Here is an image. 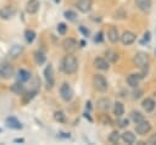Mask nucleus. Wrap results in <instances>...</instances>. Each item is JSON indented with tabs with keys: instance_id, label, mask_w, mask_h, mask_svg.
<instances>
[{
	"instance_id": "26",
	"label": "nucleus",
	"mask_w": 156,
	"mask_h": 145,
	"mask_svg": "<svg viewBox=\"0 0 156 145\" xmlns=\"http://www.w3.org/2000/svg\"><path fill=\"white\" fill-rule=\"evenodd\" d=\"M35 38H37V33L33 29H26L24 30V39H26L27 43L32 44L35 40Z\"/></svg>"
},
{
	"instance_id": "33",
	"label": "nucleus",
	"mask_w": 156,
	"mask_h": 145,
	"mask_svg": "<svg viewBox=\"0 0 156 145\" xmlns=\"http://www.w3.org/2000/svg\"><path fill=\"white\" fill-rule=\"evenodd\" d=\"M100 122L105 126H112V119L106 115V113H102L101 117H100Z\"/></svg>"
},
{
	"instance_id": "14",
	"label": "nucleus",
	"mask_w": 156,
	"mask_h": 145,
	"mask_svg": "<svg viewBox=\"0 0 156 145\" xmlns=\"http://www.w3.org/2000/svg\"><path fill=\"white\" fill-rule=\"evenodd\" d=\"M135 6L141 11V12H149L152 6V0H134Z\"/></svg>"
},
{
	"instance_id": "1",
	"label": "nucleus",
	"mask_w": 156,
	"mask_h": 145,
	"mask_svg": "<svg viewBox=\"0 0 156 145\" xmlns=\"http://www.w3.org/2000/svg\"><path fill=\"white\" fill-rule=\"evenodd\" d=\"M61 69L63 71V73L66 74H74L78 69V61L76 58V56H73V54H66V56H63L62 61H61Z\"/></svg>"
},
{
	"instance_id": "5",
	"label": "nucleus",
	"mask_w": 156,
	"mask_h": 145,
	"mask_svg": "<svg viewBox=\"0 0 156 145\" xmlns=\"http://www.w3.org/2000/svg\"><path fill=\"white\" fill-rule=\"evenodd\" d=\"M60 96L66 102H68V101L72 100V97H73V90H72V88H71V85L68 83L65 82V83L61 84V87H60Z\"/></svg>"
},
{
	"instance_id": "38",
	"label": "nucleus",
	"mask_w": 156,
	"mask_h": 145,
	"mask_svg": "<svg viewBox=\"0 0 156 145\" xmlns=\"http://www.w3.org/2000/svg\"><path fill=\"white\" fill-rule=\"evenodd\" d=\"M146 144H149V145H156V133H155V134H151V135L149 136Z\"/></svg>"
},
{
	"instance_id": "41",
	"label": "nucleus",
	"mask_w": 156,
	"mask_h": 145,
	"mask_svg": "<svg viewBox=\"0 0 156 145\" xmlns=\"http://www.w3.org/2000/svg\"><path fill=\"white\" fill-rule=\"evenodd\" d=\"M85 107H87V110H91V102L90 101H87L85 102Z\"/></svg>"
},
{
	"instance_id": "9",
	"label": "nucleus",
	"mask_w": 156,
	"mask_h": 145,
	"mask_svg": "<svg viewBox=\"0 0 156 145\" xmlns=\"http://www.w3.org/2000/svg\"><path fill=\"white\" fill-rule=\"evenodd\" d=\"M13 76V67L9 62L0 63V77L4 79H9Z\"/></svg>"
},
{
	"instance_id": "27",
	"label": "nucleus",
	"mask_w": 156,
	"mask_h": 145,
	"mask_svg": "<svg viewBox=\"0 0 156 145\" xmlns=\"http://www.w3.org/2000/svg\"><path fill=\"white\" fill-rule=\"evenodd\" d=\"M37 95V90H29V91H24L22 95V101L23 104H28L32 101V99Z\"/></svg>"
},
{
	"instance_id": "42",
	"label": "nucleus",
	"mask_w": 156,
	"mask_h": 145,
	"mask_svg": "<svg viewBox=\"0 0 156 145\" xmlns=\"http://www.w3.org/2000/svg\"><path fill=\"white\" fill-rule=\"evenodd\" d=\"M60 134H61V136H62V138H69V136H71V135H69V133H63V132H61Z\"/></svg>"
},
{
	"instance_id": "29",
	"label": "nucleus",
	"mask_w": 156,
	"mask_h": 145,
	"mask_svg": "<svg viewBox=\"0 0 156 145\" xmlns=\"http://www.w3.org/2000/svg\"><path fill=\"white\" fill-rule=\"evenodd\" d=\"M34 60H35V62L40 66V65H43V63L46 61V56H45V54H44L43 51L38 50V51L34 52Z\"/></svg>"
},
{
	"instance_id": "2",
	"label": "nucleus",
	"mask_w": 156,
	"mask_h": 145,
	"mask_svg": "<svg viewBox=\"0 0 156 145\" xmlns=\"http://www.w3.org/2000/svg\"><path fill=\"white\" fill-rule=\"evenodd\" d=\"M149 61H150V57L146 52L144 51H138L134 57H133V63L138 67V68H141V69H146L147 66H149Z\"/></svg>"
},
{
	"instance_id": "35",
	"label": "nucleus",
	"mask_w": 156,
	"mask_h": 145,
	"mask_svg": "<svg viewBox=\"0 0 156 145\" xmlns=\"http://www.w3.org/2000/svg\"><path fill=\"white\" fill-rule=\"evenodd\" d=\"M150 39H151V33L147 30V32H145V33H144L143 39L140 40V43H141V44H146V43H149V41H150Z\"/></svg>"
},
{
	"instance_id": "22",
	"label": "nucleus",
	"mask_w": 156,
	"mask_h": 145,
	"mask_svg": "<svg viewBox=\"0 0 156 145\" xmlns=\"http://www.w3.org/2000/svg\"><path fill=\"white\" fill-rule=\"evenodd\" d=\"M121 139H122L126 144L132 145V144L135 143V134H134L133 132H124V133L121 134Z\"/></svg>"
},
{
	"instance_id": "17",
	"label": "nucleus",
	"mask_w": 156,
	"mask_h": 145,
	"mask_svg": "<svg viewBox=\"0 0 156 145\" xmlns=\"http://www.w3.org/2000/svg\"><path fill=\"white\" fill-rule=\"evenodd\" d=\"M96 107H98V110H100L102 112H107L111 108V100L108 97H101L98 100Z\"/></svg>"
},
{
	"instance_id": "36",
	"label": "nucleus",
	"mask_w": 156,
	"mask_h": 145,
	"mask_svg": "<svg viewBox=\"0 0 156 145\" xmlns=\"http://www.w3.org/2000/svg\"><path fill=\"white\" fill-rule=\"evenodd\" d=\"M94 41L95 43H102L104 41V33L100 30L99 33L95 34V38H94Z\"/></svg>"
},
{
	"instance_id": "8",
	"label": "nucleus",
	"mask_w": 156,
	"mask_h": 145,
	"mask_svg": "<svg viewBox=\"0 0 156 145\" xmlns=\"http://www.w3.org/2000/svg\"><path fill=\"white\" fill-rule=\"evenodd\" d=\"M44 78H45L48 88H52L54 84H55V77H54V68H52V66L50 63L44 69Z\"/></svg>"
},
{
	"instance_id": "40",
	"label": "nucleus",
	"mask_w": 156,
	"mask_h": 145,
	"mask_svg": "<svg viewBox=\"0 0 156 145\" xmlns=\"http://www.w3.org/2000/svg\"><path fill=\"white\" fill-rule=\"evenodd\" d=\"M141 94H143V91H141V90H138V91H134V99H139V97L141 96Z\"/></svg>"
},
{
	"instance_id": "23",
	"label": "nucleus",
	"mask_w": 156,
	"mask_h": 145,
	"mask_svg": "<svg viewBox=\"0 0 156 145\" xmlns=\"http://www.w3.org/2000/svg\"><path fill=\"white\" fill-rule=\"evenodd\" d=\"M10 89H11L12 93H15V94H17V95H22V94L24 93V85H23L22 82H18V80H17L16 83H13Z\"/></svg>"
},
{
	"instance_id": "20",
	"label": "nucleus",
	"mask_w": 156,
	"mask_h": 145,
	"mask_svg": "<svg viewBox=\"0 0 156 145\" xmlns=\"http://www.w3.org/2000/svg\"><path fill=\"white\" fill-rule=\"evenodd\" d=\"M6 126L9 127V128H12V129H22L23 128V126H22V123L16 118V117H7L6 118Z\"/></svg>"
},
{
	"instance_id": "28",
	"label": "nucleus",
	"mask_w": 156,
	"mask_h": 145,
	"mask_svg": "<svg viewBox=\"0 0 156 145\" xmlns=\"http://www.w3.org/2000/svg\"><path fill=\"white\" fill-rule=\"evenodd\" d=\"M105 56H106V60L108 62H112V63H115L118 60V54L116 51H113V50H106Z\"/></svg>"
},
{
	"instance_id": "32",
	"label": "nucleus",
	"mask_w": 156,
	"mask_h": 145,
	"mask_svg": "<svg viewBox=\"0 0 156 145\" xmlns=\"http://www.w3.org/2000/svg\"><path fill=\"white\" fill-rule=\"evenodd\" d=\"M63 16H65V18H67L68 21H74L76 17H77V13H76L74 11H72V10H66V11L63 12Z\"/></svg>"
},
{
	"instance_id": "12",
	"label": "nucleus",
	"mask_w": 156,
	"mask_h": 145,
	"mask_svg": "<svg viewBox=\"0 0 156 145\" xmlns=\"http://www.w3.org/2000/svg\"><path fill=\"white\" fill-rule=\"evenodd\" d=\"M94 67L100 71H107L110 68V62L106 60V57H95L94 58Z\"/></svg>"
},
{
	"instance_id": "6",
	"label": "nucleus",
	"mask_w": 156,
	"mask_h": 145,
	"mask_svg": "<svg viewBox=\"0 0 156 145\" xmlns=\"http://www.w3.org/2000/svg\"><path fill=\"white\" fill-rule=\"evenodd\" d=\"M151 128H152L151 127V123L149 121L144 119V121H141V122H139V123L135 124V133L138 135L144 136V135H146V134H149L151 132Z\"/></svg>"
},
{
	"instance_id": "31",
	"label": "nucleus",
	"mask_w": 156,
	"mask_h": 145,
	"mask_svg": "<svg viewBox=\"0 0 156 145\" xmlns=\"http://www.w3.org/2000/svg\"><path fill=\"white\" fill-rule=\"evenodd\" d=\"M119 139H121V134H119L117 130L111 132L110 135H108V141H110L111 144H118Z\"/></svg>"
},
{
	"instance_id": "7",
	"label": "nucleus",
	"mask_w": 156,
	"mask_h": 145,
	"mask_svg": "<svg viewBox=\"0 0 156 145\" xmlns=\"http://www.w3.org/2000/svg\"><path fill=\"white\" fill-rule=\"evenodd\" d=\"M119 40L123 45H132L135 40H136V34L133 33L132 30H124L122 33V35H119Z\"/></svg>"
},
{
	"instance_id": "19",
	"label": "nucleus",
	"mask_w": 156,
	"mask_h": 145,
	"mask_svg": "<svg viewBox=\"0 0 156 145\" xmlns=\"http://www.w3.org/2000/svg\"><path fill=\"white\" fill-rule=\"evenodd\" d=\"M22 52H23V46L20 44H15L9 50V56H10V58H17Z\"/></svg>"
},
{
	"instance_id": "11",
	"label": "nucleus",
	"mask_w": 156,
	"mask_h": 145,
	"mask_svg": "<svg viewBox=\"0 0 156 145\" xmlns=\"http://www.w3.org/2000/svg\"><path fill=\"white\" fill-rule=\"evenodd\" d=\"M144 78V76L141 74V73H132V74H129L128 77H127V84L129 85V87H132V88H138V85H139V83H140V80Z\"/></svg>"
},
{
	"instance_id": "13",
	"label": "nucleus",
	"mask_w": 156,
	"mask_h": 145,
	"mask_svg": "<svg viewBox=\"0 0 156 145\" xmlns=\"http://www.w3.org/2000/svg\"><path fill=\"white\" fill-rule=\"evenodd\" d=\"M16 9L13 6H4L0 9V18L1 19H10L15 16Z\"/></svg>"
},
{
	"instance_id": "37",
	"label": "nucleus",
	"mask_w": 156,
	"mask_h": 145,
	"mask_svg": "<svg viewBox=\"0 0 156 145\" xmlns=\"http://www.w3.org/2000/svg\"><path fill=\"white\" fill-rule=\"evenodd\" d=\"M117 124H118L119 128H124V127H127L129 124V119L128 118H122V119H119L117 122Z\"/></svg>"
},
{
	"instance_id": "25",
	"label": "nucleus",
	"mask_w": 156,
	"mask_h": 145,
	"mask_svg": "<svg viewBox=\"0 0 156 145\" xmlns=\"http://www.w3.org/2000/svg\"><path fill=\"white\" fill-rule=\"evenodd\" d=\"M130 119L136 124V123L144 121L145 117H144V115H143L140 111H138V110H133V111L130 112Z\"/></svg>"
},
{
	"instance_id": "34",
	"label": "nucleus",
	"mask_w": 156,
	"mask_h": 145,
	"mask_svg": "<svg viewBox=\"0 0 156 145\" xmlns=\"http://www.w3.org/2000/svg\"><path fill=\"white\" fill-rule=\"evenodd\" d=\"M57 32H58V34H61V35H65L66 34V32H67V24L66 23H63V22H61V23H58L57 24Z\"/></svg>"
},
{
	"instance_id": "15",
	"label": "nucleus",
	"mask_w": 156,
	"mask_h": 145,
	"mask_svg": "<svg viewBox=\"0 0 156 145\" xmlns=\"http://www.w3.org/2000/svg\"><path fill=\"white\" fill-rule=\"evenodd\" d=\"M40 7V2L39 0H28L27 4H26V11L29 13V15H34L38 12Z\"/></svg>"
},
{
	"instance_id": "43",
	"label": "nucleus",
	"mask_w": 156,
	"mask_h": 145,
	"mask_svg": "<svg viewBox=\"0 0 156 145\" xmlns=\"http://www.w3.org/2000/svg\"><path fill=\"white\" fill-rule=\"evenodd\" d=\"M13 141H15V143H24V139H23V138H17V139H15Z\"/></svg>"
},
{
	"instance_id": "10",
	"label": "nucleus",
	"mask_w": 156,
	"mask_h": 145,
	"mask_svg": "<svg viewBox=\"0 0 156 145\" xmlns=\"http://www.w3.org/2000/svg\"><path fill=\"white\" fill-rule=\"evenodd\" d=\"M76 7L82 13H88L93 7V0H78L76 2Z\"/></svg>"
},
{
	"instance_id": "44",
	"label": "nucleus",
	"mask_w": 156,
	"mask_h": 145,
	"mask_svg": "<svg viewBox=\"0 0 156 145\" xmlns=\"http://www.w3.org/2000/svg\"><path fill=\"white\" fill-rule=\"evenodd\" d=\"M84 117H85V118H88V119H89L90 122H93V118H91V117L89 116V113H84Z\"/></svg>"
},
{
	"instance_id": "16",
	"label": "nucleus",
	"mask_w": 156,
	"mask_h": 145,
	"mask_svg": "<svg viewBox=\"0 0 156 145\" xmlns=\"http://www.w3.org/2000/svg\"><path fill=\"white\" fill-rule=\"evenodd\" d=\"M107 39L112 44H116L119 40V33H118V29L115 26H110V28L107 30Z\"/></svg>"
},
{
	"instance_id": "3",
	"label": "nucleus",
	"mask_w": 156,
	"mask_h": 145,
	"mask_svg": "<svg viewBox=\"0 0 156 145\" xmlns=\"http://www.w3.org/2000/svg\"><path fill=\"white\" fill-rule=\"evenodd\" d=\"M93 85L100 93H105L107 90V88H108V84H107L106 78L102 74H98V73L93 76Z\"/></svg>"
},
{
	"instance_id": "47",
	"label": "nucleus",
	"mask_w": 156,
	"mask_h": 145,
	"mask_svg": "<svg viewBox=\"0 0 156 145\" xmlns=\"http://www.w3.org/2000/svg\"><path fill=\"white\" fill-rule=\"evenodd\" d=\"M0 132H1V129H0Z\"/></svg>"
},
{
	"instance_id": "30",
	"label": "nucleus",
	"mask_w": 156,
	"mask_h": 145,
	"mask_svg": "<svg viewBox=\"0 0 156 145\" xmlns=\"http://www.w3.org/2000/svg\"><path fill=\"white\" fill-rule=\"evenodd\" d=\"M54 119L56 122H58V123H66L67 117H66L63 111H55L54 112Z\"/></svg>"
},
{
	"instance_id": "24",
	"label": "nucleus",
	"mask_w": 156,
	"mask_h": 145,
	"mask_svg": "<svg viewBox=\"0 0 156 145\" xmlns=\"http://www.w3.org/2000/svg\"><path fill=\"white\" fill-rule=\"evenodd\" d=\"M113 115L116 117H122L124 115V105L119 101L113 104Z\"/></svg>"
},
{
	"instance_id": "46",
	"label": "nucleus",
	"mask_w": 156,
	"mask_h": 145,
	"mask_svg": "<svg viewBox=\"0 0 156 145\" xmlns=\"http://www.w3.org/2000/svg\"><path fill=\"white\" fill-rule=\"evenodd\" d=\"M54 1H55V2H56V4H58V2H60V1H61V0H54Z\"/></svg>"
},
{
	"instance_id": "4",
	"label": "nucleus",
	"mask_w": 156,
	"mask_h": 145,
	"mask_svg": "<svg viewBox=\"0 0 156 145\" xmlns=\"http://www.w3.org/2000/svg\"><path fill=\"white\" fill-rule=\"evenodd\" d=\"M79 44L74 38H66L62 41V48L66 51V54H73L78 49Z\"/></svg>"
},
{
	"instance_id": "39",
	"label": "nucleus",
	"mask_w": 156,
	"mask_h": 145,
	"mask_svg": "<svg viewBox=\"0 0 156 145\" xmlns=\"http://www.w3.org/2000/svg\"><path fill=\"white\" fill-rule=\"evenodd\" d=\"M79 32H80L84 37H89V29L85 28L84 26H80V27H79Z\"/></svg>"
},
{
	"instance_id": "18",
	"label": "nucleus",
	"mask_w": 156,
	"mask_h": 145,
	"mask_svg": "<svg viewBox=\"0 0 156 145\" xmlns=\"http://www.w3.org/2000/svg\"><path fill=\"white\" fill-rule=\"evenodd\" d=\"M141 106L146 112H152L155 110V107H156V101L154 99H151V97H146V99L143 100Z\"/></svg>"
},
{
	"instance_id": "21",
	"label": "nucleus",
	"mask_w": 156,
	"mask_h": 145,
	"mask_svg": "<svg viewBox=\"0 0 156 145\" xmlns=\"http://www.w3.org/2000/svg\"><path fill=\"white\" fill-rule=\"evenodd\" d=\"M29 79H30V72L29 71L23 69V68L18 69V72H17V80L18 82L24 83V82H28Z\"/></svg>"
},
{
	"instance_id": "45",
	"label": "nucleus",
	"mask_w": 156,
	"mask_h": 145,
	"mask_svg": "<svg viewBox=\"0 0 156 145\" xmlns=\"http://www.w3.org/2000/svg\"><path fill=\"white\" fill-rule=\"evenodd\" d=\"M78 44H79V45H80V48H83V46H84V45H85V43H84V40H82V41H79V43H78Z\"/></svg>"
}]
</instances>
